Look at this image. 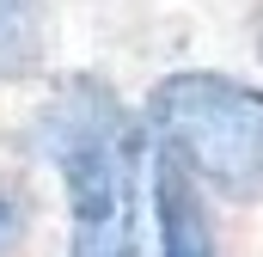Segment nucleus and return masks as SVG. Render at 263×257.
I'll return each instance as SVG.
<instances>
[{
    "label": "nucleus",
    "instance_id": "nucleus-1",
    "mask_svg": "<svg viewBox=\"0 0 263 257\" xmlns=\"http://www.w3.org/2000/svg\"><path fill=\"white\" fill-rule=\"evenodd\" d=\"M37 141L55 159L73 214L67 257H159V214H153V135L123 98L73 74L43 104Z\"/></svg>",
    "mask_w": 263,
    "mask_h": 257
},
{
    "label": "nucleus",
    "instance_id": "nucleus-2",
    "mask_svg": "<svg viewBox=\"0 0 263 257\" xmlns=\"http://www.w3.org/2000/svg\"><path fill=\"white\" fill-rule=\"evenodd\" d=\"M141 123L190 172V184H208L227 202L263 196V86L184 67L147 92Z\"/></svg>",
    "mask_w": 263,
    "mask_h": 257
},
{
    "label": "nucleus",
    "instance_id": "nucleus-3",
    "mask_svg": "<svg viewBox=\"0 0 263 257\" xmlns=\"http://www.w3.org/2000/svg\"><path fill=\"white\" fill-rule=\"evenodd\" d=\"M153 214H159V257H220L208 208H202V190L190 184V172L165 147L153 153Z\"/></svg>",
    "mask_w": 263,
    "mask_h": 257
},
{
    "label": "nucleus",
    "instance_id": "nucleus-4",
    "mask_svg": "<svg viewBox=\"0 0 263 257\" xmlns=\"http://www.w3.org/2000/svg\"><path fill=\"white\" fill-rule=\"evenodd\" d=\"M49 62V6L0 0V80H37Z\"/></svg>",
    "mask_w": 263,
    "mask_h": 257
},
{
    "label": "nucleus",
    "instance_id": "nucleus-5",
    "mask_svg": "<svg viewBox=\"0 0 263 257\" xmlns=\"http://www.w3.org/2000/svg\"><path fill=\"white\" fill-rule=\"evenodd\" d=\"M18 233H25V196H6V190H0V251H6Z\"/></svg>",
    "mask_w": 263,
    "mask_h": 257
}]
</instances>
